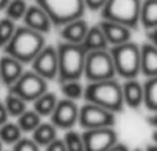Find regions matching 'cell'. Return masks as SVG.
<instances>
[{
    "label": "cell",
    "instance_id": "cell-13",
    "mask_svg": "<svg viewBox=\"0 0 157 151\" xmlns=\"http://www.w3.org/2000/svg\"><path fill=\"white\" fill-rule=\"evenodd\" d=\"M22 22L26 28L39 32L41 35H48L52 29V22L50 19V17L47 15V13L37 4L28 6V10L25 13Z\"/></svg>",
    "mask_w": 157,
    "mask_h": 151
},
{
    "label": "cell",
    "instance_id": "cell-1",
    "mask_svg": "<svg viewBox=\"0 0 157 151\" xmlns=\"http://www.w3.org/2000/svg\"><path fill=\"white\" fill-rule=\"evenodd\" d=\"M46 46V36L22 25L17 26L11 40L3 48V52L25 65L32 62Z\"/></svg>",
    "mask_w": 157,
    "mask_h": 151
},
{
    "label": "cell",
    "instance_id": "cell-28",
    "mask_svg": "<svg viewBox=\"0 0 157 151\" xmlns=\"http://www.w3.org/2000/svg\"><path fill=\"white\" fill-rule=\"evenodd\" d=\"M26 10H28L26 0H10L4 8V14L8 19H11L14 22H18V21H22Z\"/></svg>",
    "mask_w": 157,
    "mask_h": 151
},
{
    "label": "cell",
    "instance_id": "cell-41",
    "mask_svg": "<svg viewBox=\"0 0 157 151\" xmlns=\"http://www.w3.org/2000/svg\"><path fill=\"white\" fill-rule=\"evenodd\" d=\"M0 151H3V143L0 142Z\"/></svg>",
    "mask_w": 157,
    "mask_h": 151
},
{
    "label": "cell",
    "instance_id": "cell-32",
    "mask_svg": "<svg viewBox=\"0 0 157 151\" xmlns=\"http://www.w3.org/2000/svg\"><path fill=\"white\" fill-rule=\"evenodd\" d=\"M83 2L84 6H86V10L88 8L91 11H101L102 7L105 6L106 0H83Z\"/></svg>",
    "mask_w": 157,
    "mask_h": 151
},
{
    "label": "cell",
    "instance_id": "cell-25",
    "mask_svg": "<svg viewBox=\"0 0 157 151\" xmlns=\"http://www.w3.org/2000/svg\"><path fill=\"white\" fill-rule=\"evenodd\" d=\"M22 138V131L17 122H4L0 125V142L3 144H14Z\"/></svg>",
    "mask_w": 157,
    "mask_h": 151
},
{
    "label": "cell",
    "instance_id": "cell-36",
    "mask_svg": "<svg viewBox=\"0 0 157 151\" xmlns=\"http://www.w3.org/2000/svg\"><path fill=\"white\" fill-rule=\"evenodd\" d=\"M108 151H130V149H128L125 144H121V143H116L114 146H112L110 149H109Z\"/></svg>",
    "mask_w": 157,
    "mask_h": 151
},
{
    "label": "cell",
    "instance_id": "cell-5",
    "mask_svg": "<svg viewBox=\"0 0 157 151\" xmlns=\"http://www.w3.org/2000/svg\"><path fill=\"white\" fill-rule=\"evenodd\" d=\"M142 0H106L101 10L102 19L124 25L131 30L139 25Z\"/></svg>",
    "mask_w": 157,
    "mask_h": 151
},
{
    "label": "cell",
    "instance_id": "cell-12",
    "mask_svg": "<svg viewBox=\"0 0 157 151\" xmlns=\"http://www.w3.org/2000/svg\"><path fill=\"white\" fill-rule=\"evenodd\" d=\"M51 118V124L55 128L59 129H72L75 125L77 124L78 118V106L75 100L71 99H58V103L55 106L54 111L50 116Z\"/></svg>",
    "mask_w": 157,
    "mask_h": 151
},
{
    "label": "cell",
    "instance_id": "cell-43",
    "mask_svg": "<svg viewBox=\"0 0 157 151\" xmlns=\"http://www.w3.org/2000/svg\"><path fill=\"white\" fill-rule=\"evenodd\" d=\"M0 84H2V83H0Z\"/></svg>",
    "mask_w": 157,
    "mask_h": 151
},
{
    "label": "cell",
    "instance_id": "cell-8",
    "mask_svg": "<svg viewBox=\"0 0 157 151\" xmlns=\"http://www.w3.org/2000/svg\"><path fill=\"white\" fill-rule=\"evenodd\" d=\"M47 88H48V81L44 80L33 70H29L24 72L13 85L8 87V92H13L26 103H29L36 100L46 91H48Z\"/></svg>",
    "mask_w": 157,
    "mask_h": 151
},
{
    "label": "cell",
    "instance_id": "cell-22",
    "mask_svg": "<svg viewBox=\"0 0 157 151\" xmlns=\"http://www.w3.org/2000/svg\"><path fill=\"white\" fill-rule=\"evenodd\" d=\"M57 139V128L51 122H43L39 124V127L32 132V140L39 147H46Z\"/></svg>",
    "mask_w": 157,
    "mask_h": 151
},
{
    "label": "cell",
    "instance_id": "cell-38",
    "mask_svg": "<svg viewBox=\"0 0 157 151\" xmlns=\"http://www.w3.org/2000/svg\"><path fill=\"white\" fill-rule=\"evenodd\" d=\"M8 2H10V0H0V11H4V8H6V6L8 4Z\"/></svg>",
    "mask_w": 157,
    "mask_h": 151
},
{
    "label": "cell",
    "instance_id": "cell-2",
    "mask_svg": "<svg viewBox=\"0 0 157 151\" xmlns=\"http://www.w3.org/2000/svg\"><path fill=\"white\" fill-rule=\"evenodd\" d=\"M83 98L86 102L101 106L114 114L121 113L125 107L123 102L121 84L116 78L88 83V85L84 87Z\"/></svg>",
    "mask_w": 157,
    "mask_h": 151
},
{
    "label": "cell",
    "instance_id": "cell-21",
    "mask_svg": "<svg viewBox=\"0 0 157 151\" xmlns=\"http://www.w3.org/2000/svg\"><path fill=\"white\" fill-rule=\"evenodd\" d=\"M32 103H33V110H35L41 118H43V117H50L58 103V96L54 92L46 91L36 100H33Z\"/></svg>",
    "mask_w": 157,
    "mask_h": 151
},
{
    "label": "cell",
    "instance_id": "cell-11",
    "mask_svg": "<svg viewBox=\"0 0 157 151\" xmlns=\"http://www.w3.org/2000/svg\"><path fill=\"white\" fill-rule=\"evenodd\" d=\"M32 70L47 81L58 78V55L57 48L52 46H46L35 59L30 62Z\"/></svg>",
    "mask_w": 157,
    "mask_h": 151
},
{
    "label": "cell",
    "instance_id": "cell-31",
    "mask_svg": "<svg viewBox=\"0 0 157 151\" xmlns=\"http://www.w3.org/2000/svg\"><path fill=\"white\" fill-rule=\"evenodd\" d=\"M13 151H40V147L28 138H21L17 143L13 144Z\"/></svg>",
    "mask_w": 157,
    "mask_h": 151
},
{
    "label": "cell",
    "instance_id": "cell-6",
    "mask_svg": "<svg viewBox=\"0 0 157 151\" xmlns=\"http://www.w3.org/2000/svg\"><path fill=\"white\" fill-rule=\"evenodd\" d=\"M36 4L46 11L52 25L57 26L83 18L86 11L83 0H36Z\"/></svg>",
    "mask_w": 157,
    "mask_h": 151
},
{
    "label": "cell",
    "instance_id": "cell-33",
    "mask_svg": "<svg viewBox=\"0 0 157 151\" xmlns=\"http://www.w3.org/2000/svg\"><path fill=\"white\" fill-rule=\"evenodd\" d=\"M46 151H68L66 150V146L63 143V139H55L52 140L48 146H46Z\"/></svg>",
    "mask_w": 157,
    "mask_h": 151
},
{
    "label": "cell",
    "instance_id": "cell-4",
    "mask_svg": "<svg viewBox=\"0 0 157 151\" xmlns=\"http://www.w3.org/2000/svg\"><path fill=\"white\" fill-rule=\"evenodd\" d=\"M114 65L116 76L130 80L138 78L141 74V46L127 41V43L113 46L109 48Z\"/></svg>",
    "mask_w": 157,
    "mask_h": 151
},
{
    "label": "cell",
    "instance_id": "cell-16",
    "mask_svg": "<svg viewBox=\"0 0 157 151\" xmlns=\"http://www.w3.org/2000/svg\"><path fill=\"white\" fill-rule=\"evenodd\" d=\"M99 26H101V29H102L103 35H105L109 47L119 46V44L127 43V41L131 40V29L124 26V25L102 19Z\"/></svg>",
    "mask_w": 157,
    "mask_h": 151
},
{
    "label": "cell",
    "instance_id": "cell-27",
    "mask_svg": "<svg viewBox=\"0 0 157 151\" xmlns=\"http://www.w3.org/2000/svg\"><path fill=\"white\" fill-rule=\"evenodd\" d=\"M61 91L63 94V98L71 100H78L84 95V85L80 80H68L61 83Z\"/></svg>",
    "mask_w": 157,
    "mask_h": 151
},
{
    "label": "cell",
    "instance_id": "cell-39",
    "mask_svg": "<svg viewBox=\"0 0 157 151\" xmlns=\"http://www.w3.org/2000/svg\"><path fill=\"white\" fill-rule=\"evenodd\" d=\"M145 151H157V144H150V146L146 147Z\"/></svg>",
    "mask_w": 157,
    "mask_h": 151
},
{
    "label": "cell",
    "instance_id": "cell-37",
    "mask_svg": "<svg viewBox=\"0 0 157 151\" xmlns=\"http://www.w3.org/2000/svg\"><path fill=\"white\" fill-rule=\"evenodd\" d=\"M147 124L152 125L153 128H156L157 129V111L156 113H152V116L147 117Z\"/></svg>",
    "mask_w": 157,
    "mask_h": 151
},
{
    "label": "cell",
    "instance_id": "cell-40",
    "mask_svg": "<svg viewBox=\"0 0 157 151\" xmlns=\"http://www.w3.org/2000/svg\"><path fill=\"white\" fill-rule=\"evenodd\" d=\"M153 142H155V144H157V129H155V132H153Z\"/></svg>",
    "mask_w": 157,
    "mask_h": 151
},
{
    "label": "cell",
    "instance_id": "cell-23",
    "mask_svg": "<svg viewBox=\"0 0 157 151\" xmlns=\"http://www.w3.org/2000/svg\"><path fill=\"white\" fill-rule=\"evenodd\" d=\"M144 105L150 113L157 111V76L146 78L144 84Z\"/></svg>",
    "mask_w": 157,
    "mask_h": 151
},
{
    "label": "cell",
    "instance_id": "cell-29",
    "mask_svg": "<svg viewBox=\"0 0 157 151\" xmlns=\"http://www.w3.org/2000/svg\"><path fill=\"white\" fill-rule=\"evenodd\" d=\"M17 29V22L8 19L7 17L0 18V50H3L11 40Z\"/></svg>",
    "mask_w": 157,
    "mask_h": 151
},
{
    "label": "cell",
    "instance_id": "cell-3",
    "mask_svg": "<svg viewBox=\"0 0 157 151\" xmlns=\"http://www.w3.org/2000/svg\"><path fill=\"white\" fill-rule=\"evenodd\" d=\"M58 55V80H81L84 73L87 51L83 44L61 43L57 47Z\"/></svg>",
    "mask_w": 157,
    "mask_h": 151
},
{
    "label": "cell",
    "instance_id": "cell-24",
    "mask_svg": "<svg viewBox=\"0 0 157 151\" xmlns=\"http://www.w3.org/2000/svg\"><path fill=\"white\" fill-rule=\"evenodd\" d=\"M41 122V117L36 113L35 110H26L21 114L19 117H17V124H18L19 129L22 131V133H28V132H33L36 128L39 127V124Z\"/></svg>",
    "mask_w": 157,
    "mask_h": 151
},
{
    "label": "cell",
    "instance_id": "cell-14",
    "mask_svg": "<svg viewBox=\"0 0 157 151\" xmlns=\"http://www.w3.org/2000/svg\"><path fill=\"white\" fill-rule=\"evenodd\" d=\"M24 72V63L17 61L15 58L6 54L0 57V83L7 88L13 85Z\"/></svg>",
    "mask_w": 157,
    "mask_h": 151
},
{
    "label": "cell",
    "instance_id": "cell-20",
    "mask_svg": "<svg viewBox=\"0 0 157 151\" xmlns=\"http://www.w3.org/2000/svg\"><path fill=\"white\" fill-rule=\"evenodd\" d=\"M139 24L147 32L157 28V0H142Z\"/></svg>",
    "mask_w": 157,
    "mask_h": 151
},
{
    "label": "cell",
    "instance_id": "cell-19",
    "mask_svg": "<svg viewBox=\"0 0 157 151\" xmlns=\"http://www.w3.org/2000/svg\"><path fill=\"white\" fill-rule=\"evenodd\" d=\"M81 44H83V47L86 48L87 52L109 48V44H108V41H106V37H105V35H103L99 25L88 28L87 35Z\"/></svg>",
    "mask_w": 157,
    "mask_h": 151
},
{
    "label": "cell",
    "instance_id": "cell-17",
    "mask_svg": "<svg viewBox=\"0 0 157 151\" xmlns=\"http://www.w3.org/2000/svg\"><path fill=\"white\" fill-rule=\"evenodd\" d=\"M88 24L84 18H77L61 26V37L66 43L81 44L88 30Z\"/></svg>",
    "mask_w": 157,
    "mask_h": 151
},
{
    "label": "cell",
    "instance_id": "cell-15",
    "mask_svg": "<svg viewBox=\"0 0 157 151\" xmlns=\"http://www.w3.org/2000/svg\"><path fill=\"white\" fill-rule=\"evenodd\" d=\"M121 92L124 106L135 110L144 105V85L138 78L125 80L121 84Z\"/></svg>",
    "mask_w": 157,
    "mask_h": 151
},
{
    "label": "cell",
    "instance_id": "cell-35",
    "mask_svg": "<svg viewBox=\"0 0 157 151\" xmlns=\"http://www.w3.org/2000/svg\"><path fill=\"white\" fill-rule=\"evenodd\" d=\"M147 39H149V41L153 44V46L157 47V28L147 32Z\"/></svg>",
    "mask_w": 157,
    "mask_h": 151
},
{
    "label": "cell",
    "instance_id": "cell-34",
    "mask_svg": "<svg viewBox=\"0 0 157 151\" xmlns=\"http://www.w3.org/2000/svg\"><path fill=\"white\" fill-rule=\"evenodd\" d=\"M8 118H10V116H8L7 110H6L4 103L0 102V125H3L4 122H7Z\"/></svg>",
    "mask_w": 157,
    "mask_h": 151
},
{
    "label": "cell",
    "instance_id": "cell-18",
    "mask_svg": "<svg viewBox=\"0 0 157 151\" xmlns=\"http://www.w3.org/2000/svg\"><path fill=\"white\" fill-rule=\"evenodd\" d=\"M141 74L146 78L157 76V47L150 41L141 46Z\"/></svg>",
    "mask_w": 157,
    "mask_h": 151
},
{
    "label": "cell",
    "instance_id": "cell-7",
    "mask_svg": "<svg viewBox=\"0 0 157 151\" xmlns=\"http://www.w3.org/2000/svg\"><path fill=\"white\" fill-rule=\"evenodd\" d=\"M83 77H86L90 83L116 78V70L109 48L87 52Z\"/></svg>",
    "mask_w": 157,
    "mask_h": 151
},
{
    "label": "cell",
    "instance_id": "cell-9",
    "mask_svg": "<svg viewBox=\"0 0 157 151\" xmlns=\"http://www.w3.org/2000/svg\"><path fill=\"white\" fill-rule=\"evenodd\" d=\"M77 122L80 127L86 129H97V128H109L116 124V114L101 106L86 102L78 107Z\"/></svg>",
    "mask_w": 157,
    "mask_h": 151
},
{
    "label": "cell",
    "instance_id": "cell-10",
    "mask_svg": "<svg viewBox=\"0 0 157 151\" xmlns=\"http://www.w3.org/2000/svg\"><path fill=\"white\" fill-rule=\"evenodd\" d=\"M81 138L86 151H108L117 143V132L114 127L86 129Z\"/></svg>",
    "mask_w": 157,
    "mask_h": 151
},
{
    "label": "cell",
    "instance_id": "cell-26",
    "mask_svg": "<svg viewBox=\"0 0 157 151\" xmlns=\"http://www.w3.org/2000/svg\"><path fill=\"white\" fill-rule=\"evenodd\" d=\"M4 106H6V110H7L8 116L10 117H19L25 110L28 109V103L25 102L24 99H21L19 96H17L13 92H8L4 98Z\"/></svg>",
    "mask_w": 157,
    "mask_h": 151
},
{
    "label": "cell",
    "instance_id": "cell-42",
    "mask_svg": "<svg viewBox=\"0 0 157 151\" xmlns=\"http://www.w3.org/2000/svg\"><path fill=\"white\" fill-rule=\"evenodd\" d=\"M134 151H142V150H139V149H136V150H134Z\"/></svg>",
    "mask_w": 157,
    "mask_h": 151
},
{
    "label": "cell",
    "instance_id": "cell-30",
    "mask_svg": "<svg viewBox=\"0 0 157 151\" xmlns=\"http://www.w3.org/2000/svg\"><path fill=\"white\" fill-rule=\"evenodd\" d=\"M63 143H65L68 151H86L84 150V143H83L81 135L72 129H69L66 132L65 138H63Z\"/></svg>",
    "mask_w": 157,
    "mask_h": 151
}]
</instances>
